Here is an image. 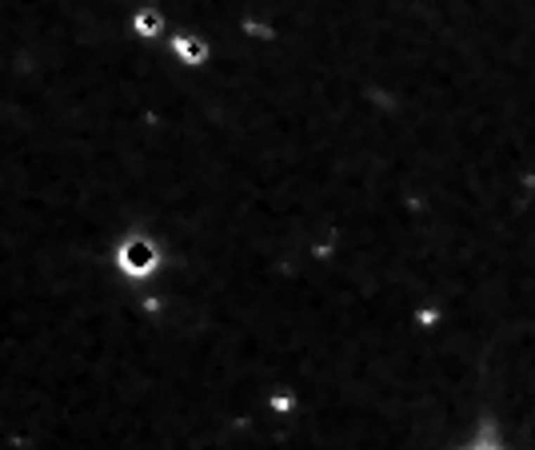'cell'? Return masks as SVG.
I'll use <instances>...</instances> for the list:
<instances>
[{
    "instance_id": "1",
    "label": "cell",
    "mask_w": 535,
    "mask_h": 450,
    "mask_svg": "<svg viewBox=\"0 0 535 450\" xmlns=\"http://www.w3.org/2000/svg\"><path fill=\"white\" fill-rule=\"evenodd\" d=\"M120 267L128 271V275H148L152 267H156V251H152L148 239H128V244H120Z\"/></svg>"
}]
</instances>
